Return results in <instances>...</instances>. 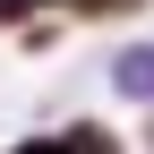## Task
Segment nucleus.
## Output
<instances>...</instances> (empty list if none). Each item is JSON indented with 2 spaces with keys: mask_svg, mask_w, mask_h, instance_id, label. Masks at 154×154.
I'll list each match as a JSON object with an SVG mask.
<instances>
[{
  "mask_svg": "<svg viewBox=\"0 0 154 154\" xmlns=\"http://www.w3.org/2000/svg\"><path fill=\"white\" fill-rule=\"evenodd\" d=\"M9 154H120V137H111L103 120H77V128H60V137H26Z\"/></svg>",
  "mask_w": 154,
  "mask_h": 154,
  "instance_id": "obj_1",
  "label": "nucleus"
},
{
  "mask_svg": "<svg viewBox=\"0 0 154 154\" xmlns=\"http://www.w3.org/2000/svg\"><path fill=\"white\" fill-rule=\"evenodd\" d=\"M111 86H120L128 103H154V43H128V51H111Z\"/></svg>",
  "mask_w": 154,
  "mask_h": 154,
  "instance_id": "obj_2",
  "label": "nucleus"
},
{
  "mask_svg": "<svg viewBox=\"0 0 154 154\" xmlns=\"http://www.w3.org/2000/svg\"><path fill=\"white\" fill-rule=\"evenodd\" d=\"M128 9H146V0H77V17H128Z\"/></svg>",
  "mask_w": 154,
  "mask_h": 154,
  "instance_id": "obj_3",
  "label": "nucleus"
},
{
  "mask_svg": "<svg viewBox=\"0 0 154 154\" xmlns=\"http://www.w3.org/2000/svg\"><path fill=\"white\" fill-rule=\"evenodd\" d=\"M26 9H51V0H26ZM69 9H77V0H69Z\"/></svg>",
  "mask_w": 154,
  "mask_h": 154,
  "instance_id": "obj_4",
  "label": "nucleus"
}]
</instances>
